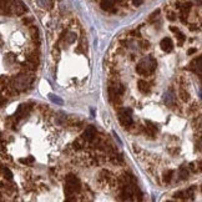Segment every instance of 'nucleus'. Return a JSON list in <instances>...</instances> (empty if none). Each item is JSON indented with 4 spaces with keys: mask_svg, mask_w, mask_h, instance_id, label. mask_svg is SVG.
Instances as JSON below:
<instances>
[{
    "mask_svg": "<svg viewBox=\"0 0 202 202\" xmlns=\"http://www.w3.org/2000/svg\"><path fill=\"white\" fill-rule=\"evenodd\" d=\"M157 66V62L154 58L151 56H146L144 59L140 60V62L137 64L136 66V71L140 74V75H150L155 71Z\"/></svg>",
    "mask_w": 202,
    "mask_h": 202,
    "instance_id": "1",
    "label": "nucleus"
},
{
    "mask_svg": "<svg viewBox=\"0 0 202 202\" xmlns=\"http://www.w3.org/2000/svg\"><path fill=\"white\" fill-rule=\"evenodd\" d=\"M80 180L74 176V175H67L65 179V193L66 196H73L75 192H77L80 190Z\"/></svg>",
    "mask_w": 202,
    "mask_h": 202,
    "instance_id": "2",
    "label": "nucleus"
},
{
    "mask_svg": "<svg viewBox=\"0 0 202 202\" xmlns=\"http://www.w3.org/2000/svg\"><path fill=\"white\" fill-rule=\"evenodd\" d=\"M26 11V8L21 0H6V10L4 14L21 15Z\"/></svg>",
    "mask_w": 202,
    "mask_h": 202,
    "instance_id": "3",
    "label": "nucleus"
},
{
    "mask_svg": "<svg viewBox=\"0 0 202 202\" xmlns=\"http://www.w3.org/2000/svg\"><path fill=\"white\" fill-rule=\"evenodd\" d=\"M117 116H119L120 124L122 125V126L130 127V126L132 125V116H131L130 110H127V109H121V110H119Z\"/></svg>",
    "mask_w": 202,
    "mask_h": 202,
    "instance_id": "4",
    "label": "nucleus"
},
{
    "mask_svg": "<svg viewBox=\"0 0 202 202\" xmlns=\"http://www.w3.org/2000/svg\"><path fill=\"white\" fill-rule=\"evenodd\" d=\"M30 84H31V77L28 76V75H20V76H18V77L15 79V81H14L15 87L19 89V90L26 89Z\"/></svg>",
    "mask_w": 202,
    "mask_h": 202,
    "instance_id": "5",
    "label": "nucleus"
},
{
    "mask_svg": "<svg viewBox=\"0 0 202 202\" xmlns=\"http://www.w3.org/2000/svg\"><path fill=\"white\" fill-rule=\"evenodd\" d=\"M95 135H96V127L92 126V125H90V126H87V127L84 130V132H83V140H85V141H91L94 137H95Z\"/></svg>",
    "mask_w": 202,
    "mask_h": 202,
    "instance_id": "6",
    "label": "nucleus"
},
{
    "mask_svg": "<svg viewBox=\"0 0 202 202\" xmlns=\"http://www.w3.org/2000/svg\"><path fill=\"white\" fill-rule=\"evenodd\" d=\"M160 46L165 52H171L173 50V43H172V40L170 37H165V39L161 40Z\"/></svg>",
    "mask_w": 202,
    "mask_h": 202,
    "instance_id": "7",
    "label": "nucleus"
},
{
    "mask_svg": "<svg viewBox=\"0 0 202 202\" xmlns=\"http://www.w3.org/2000/svg\"><path fill=\"white\" fill-rule=\"evenodd\" d=\"M28 112H29V106L26 105V104H23V105H20V106L18 107V110H16V112H15V117H16V119L25 117L26 115H28Z\"/></svg>",
    "mask_w": 202,
    "mask_h": 202,
    "instance_id": "8",
    "label": "nucleus"
},
{
    "mask_svg": "<svg viewBox=\"0 0 202 202\" xmlns=\"http://www.w3.org/2000/svg\"><path fill=\"white\" fill-rule=\"evenodd\" d=\"M122 195L126 200H132V196L135 195V187L131 185H125L122 188Z\"/></svg>",
    "mask_w": 202,
    "mask_h": 202,
    "instance_id": "9",
    "label": "nucleus"
},
{
    "mask_svg": "<svg viewBox=\"0 0 202 202\" xmlns=\"http://www.w3.org/2000/svg\"><path fill=\"white\" fill-rule=\"evenodd\" d=\"M164 102L166 105H170V106L173 105V102H175V94L171 90H168V91H166L164 94Z\"/></svg>",
    "mask_w": 202,
    "mask_h": 202,
    "instance_id": "10",
    "label": "nucleus"
},
{
    "mask_svg": "<svg viewBox=\"0 0 202 202\" xmlns=\"http://www.w3.org/2000/svg\"><path fill=\"white\" fill-rule=\"evenodd\" d=\"M100 5L106 11H112L114 10V5H115V0H101Z\"/></svg>",
    "mask_w": 202,
    "mask_h": 202,
    "instance_id": "11",
    "label": "nucleus"
},
{
    "mask_svg": "<svg viewBox=\"0 0 202 202\" xmlns=\"http://www.w3.org/2000/svg\"><path fill=\"white\" fill-rule=\"evenodd\" d=\"M192 67H193V70L198 74L202 75V58H197L192 61Z\"/></svg>",
    "mask_w": 202,
    "mask_h": 202,
    "instance_id": "12",
    "label": "nucleus"
},
{
    "mask_svg": "<svg viewBox=\"0 0 202 202\" xmlns=\"http://www.w3.org/2000/svg\"><path fill=\"white\" fill-rule=\"evenodd\" d=\"M137 86H139V90H140L142 94H147V92L150 91V86H149V84L145 81V80H139Z\"/></svg>",
    "mask_w": 202,
    "mask_h": 202,
    "instance_id": "13",
    "label": "nucleus"
},
{
    "mask_svg": "<svg viewBox=\"0 0 202 202\" xmlns=\"http://www.w3.org/2000/svg\"><path fill=\"white\" fill-rule=\"evenodd\" d=\"M49 100H50L51 102H54V104H56V105H62V104H64L62 99H60V97L56 96V95H54V94H49Z\"/></svg>",
    "mask_w": 202,
    "mask_h": 202,
    "instance_id": "14",
    "label": "nucleus"
},
{
    "mask_svg": "<svg viewBox=\"0 0 202 202\" xmlns=\"http://www.w3.org/2000/svg\"><path fill=\"white\" fill-rule=\"evenodd\" d=\"M37 4L41 6V8L50 9L52 6V0H37Z\"/></svg>",
    "mask_w": 202,
    "mask_h": 202,
    "instance_id": "15",
    "label": "nucleus"
},
{
    "mask_svg": "<svg viewBox=\"0 0 202 202\" xmlns=\"http://www.w3.org/2000/svg\"><path fill=\"white\" fill-rule=\"evenodd\" d=\"M146 131H147V133L150 135V136H154L155 135V132H156V126H154L151 122H149V121H147L146 122Z\"/></svg>",
    "mask_w": 202,
    "mask_h": 202,
    "instance_id": "16",
    "label": "nucleus"
},
{
    "mask_svg": "<svg viewBox=\"0 0 202 202\" xmlns=\"http://www.w3.org/2000/svg\"><path fill=\"white\" fill-rule=\"evenodd\" d=\"M188 175H190V172H188V170L186 167H181L180 171H179V176L181 180H186L188 179Z\"/></svg>",
    "mask_w": 202,
    "mask_h": 202,
    "instance_id": "17",
    "label": "nucleus"
},
{
    "mask_svg": "<svg viewBox=\"0 0 202 202\" xmlns=\"http://www.w3.org/2000/svg\"><path fill=\"white\" fill-rule=\"evenodd\" d=\"M2 172H3V176L6 179V180H12V173H11V171L8 168V167H3L2 168Z\"/></svg>",
    "mask_w": 202,
    "mask_h": 202,
    "instance_id": "18",
    "label": "nucleus"
},
{
    "mask_svg": "<svg viewBox=\"0 0 202 202\" xmlns=\"http://www.w3.org/2000/svg\"><path fill=\"white\" fill-rule=\"evenodd\" d=\"M172 175H173V171H167V172L164 175V181H165V182H170L171 179H172Z\"/></svg>",
    "mask_w": 202,
    "mask_h": 202,
    "instance_id": "19",
    "label": "nucleus"
},
{
    "mask_svg": "<svg viewBox=\"0 0 202 202\" xmlns=\"http://www.w3.org/2000/svg\"><path fill=\"white\" fill-rule=\"evenodd\" d=\"M180 94H181V99H182L183 101H187V100H188V94H187L183 89L180 90Z\"/></svg>",
    "mask_w": 202,
    "mask_h": 202,
    "instance_id": "20",
    "label": "nucleus"
},
{
    "mask_svg": "<svg viewBox=\"0 0 202 202\" xmlns=\"http://www.w3.org/2000/svg\"><path fill=\"white\" fill-rule=\"evenodd\" d=\"M19 161H20L21 164H25V165H26V164H30V162H33V161H34V157H28V158H20Z\"/></svg>",
    "mask_w": 202,
    "mask_h": 202,
    "instance_id": "21",
    "label": "nucleus"
},
{
    "mask_svg": "<svg viewBox=\"0 0 202 202\" xmlns=\"http://www.w3.org/2000/svg\"><path fill=\"white\" fill-rule=\"evenodd\" d=\"M167 19L171 20V21H173V20H176V15H175L172 11H170V12H167Z\"/></svg>",
    "mask_w": 202,
    "mask_h": 202,
    "instance_id": "22",
    "label": "nucleus"
},
{
    "mask_svg": "<svg viewBox=\"0 0 202 202\" xmlns=\"http://www.w3.org/2000/svg\"><path fill=\"white\" fill-rule=\"evenodd\" d=\"M176 34H177V39L180 40V45H181V44L185 41V36H183V34H181L180 31H177Z\"/></svg>",
    "mask_w": 202,
    "mask_h": 202,
    "instance_id": "23",
    "label": "nucleus"
},
{
    "mask_svg": "<svg viewBox=\"0 0 202 202\" xmlns=\"http://www.w3.org/2000/svg\"><path fill=\"white\" fill-rule=\"evenodd\" d=\"M75 39H76L75 34H74V33H70V34H69V36H67V41H69V43H73Z\"/></svg>",
    "mask_w": 202,
    "mask_h": 202,
    "instance_id": "24",
    "label": "nucleus"
},
{
    "mask_svg": "<svg viewBox=\"0 0 202 202\" xmlns=\"http://www.w3.org/2000/svg\"><path fill=\"white\" fill-rule=\"evenodd\" d=\"M132 3H133V5L139 6V5H141L144 3V0H132Z\"/></svg>",
    "mask_w": 202,
    "mask_h": 202,
    "instance_id": "25",
    "label": "nucleus"
},
{
    "mask_svg": "<svg viewBox=\"0 0 202 202\" xmlns=\"http://www.w3.org/2000/svg\"><path fill=\"white\" fill-rule=\"evenodd\" d=\"M197 165H198V171H202V160H200V161H198Z\"/></svg>",
    "mask_w": 202,
    "mask_h": 202,
    "instance_id": "26",
    "label": "nucleus"
},
{
    "mask_svg": "<svg viewBox=\"0 0 202 202\" xmlns=\"http://www.w3.org/2000/svg\"><path fill=\"white\" fill-rule=\"evenodd\" d=\"M198 150H200V151H202V139L198 141Z\"/></svg>",
    "mask_w": 202,
    "mask_h": 202,
    "instance_id": "27",
    "label": "nucleus"
},
{
    "mask_svg": "<svg viewBox=\"0 0 202 202\" xmlns=\"http://www.w3.org/2000/svg\"><path fill=\"white\" fill-rule=\"evenodd\" d=\"M195 52V49H191V50H188V54H193Z\"/></svg>",
    "mask_w": 202,
    "mask_h": 202,
    "instance_id": "28",
    "label": "nucleus"
},
{
    "mask_svg": "<svg viewBox=\"0 0 202 202\" xmlns=\"http://www.w3.org/2000/svg\"><path fill=\"white\" fill-rule=\"evenodd\" d=\"M197 3H200V4H202V0H196Z\"/></svg>",
    "mask_w": 202,
    "mask_h": 202,
    "instance_id": "29",
    "label": "nucleus"
},
{
    "mask_svg": "<svg viewBox=\"0 0 202 202\" xmlns=\"http://www.w3.org/2000/svg\"><path fill=\"white\" fill-rule=\"evenodd\" d=\"M201 190H202V187H201Z\"/></svg>",
    "mask_w": 202,
    "mask_h": 202,
    "instance_id": "30",
    "label": "nucleus"
}]
</instances>
